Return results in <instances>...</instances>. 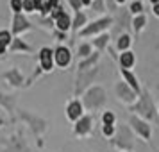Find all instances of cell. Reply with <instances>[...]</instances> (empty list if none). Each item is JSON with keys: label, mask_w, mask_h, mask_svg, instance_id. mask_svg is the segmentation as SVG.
I'll return each mask as SVG.
<instances>
[{"label": "cell", "mask_w": 159, "mask_h": 152, "mask_svg": "<svg viewBox=\"0 0 159 152\" xmlns=\"http://www.w3.org/2000/svg\"><path fill=\"white\" fill-rule=\"evenodd\" d=\"M56 61H57V65H61V66H65V65H68V61H70V52L66 50V48H57L56 50Z\"/></svg>", "instance_id": "1"}, {"label": "cell", "mask_w": 159, "mask_h": 152, "mask_svg": "<svg viewBox=\"0 0 159 152\" xmlns=\"http://www.w3.org/2000/svg\"><path fill=\"white\" fill-rule=\"evenodd\" d=\"M50 58H52V52L48 50V48H43V50H41V63H43L45 68H50L52 66Z\"/></svg>", "instance_id": "2"}, {"label": "cell", "mask_w": 159, "mask_h": 152, "mask_svg": "<svg viewBox=\"0 0 159 152\" xmlns=\"http://www.w3.org/2000/svg\"><path fill=\"white\" fill-rule=\"evenodd\" d=\"M79 115H80L79 102H73V104H70V108H68V116H70V118H79Z\"/></svg>", "instance_id": "3"}, {"label": "cell", "mask_w": 159, "mask_h": 152, "mask_svg": "<svg viewBox=\"0 0 159 152\" xmlns=\"http://www.w3.org/2000/svg\"><path fill=\"white\" fill-rule=\"evenodd\" d=\"M68 25H70V18H68V16H66L65 13H63V15H61V16L57 18V27H59V29L65 30V29H68Z\"/></svg>", "instance_id": "4"}, {"label": "cell", "mask_w": 159, "mask_h": 152, "mask_svg": "<svg viewBox=\"0 0 159 152\" xmlns=\"http://www.w3.org/2000/svg\"><path fill=\"white\" fill-rule=\"evenodd\" d=\"M9 43V34L7 32H0V54L6 50V45Z\"/></svg>", "instance_id": "5"}, {"label": "cell", "mask_w": 159, "mask_h": 152, "mask_svg": "<svg viewBox=\"0 0 159 152\" xmlns=\"http://www.w3.org/2000/svg\"><path fill=\"white\" fill-rule=\"evenodd\" d=\"M132 63H134V56H132V54L127 52V54H123L122 56V65L123 66H130Z\"/></svg>", "instance_id": "6"}, {"label": "cell", "mask_w": 159, "mask_h": 152, "mask_svg": "<svg viewBox=\"0 0 159 152\" xmlns=\"http://www.w3.org/2000/svg\"><path fill=\"white\" fill-rule=\"evenodd\" d=\"M88 125H89V120H88V118H84V120L77 125V131H79V132H84V131L88 129Z\"/></svg>", "instance_id": "7"}, {"label": "cell", "mask_w": 159, "mask_h": 152, "mask_svg": "<svg viewBox=\"0 0 159 152\" xmlns=\"http://www.w3.org/2000/svg\"><path fill=\"white\" fill-rule=\"evenodd\" d=\"M127 45H129V36H122L120 41H118V47H120V48H125Z\"/></svg>", "instance_id": "8"}, {"label": "cell", "mask_w": 159, "mask_h": 152, "mask_svg": "<svg viewBox=\"0 0 159 152\" xmlns=\"http://www.w3.org/2000/svg\"><path fill=\"white\" fill-rule=\"evenodd\" d=\"M34 6H36V4H34V0H25V4H23V7L27 9V11H32Z\"/></svg>", "instance_id": "9"}, {"label": "cell", "mask_w": 159, "mask_h": 152, "mask_svg": "<svg viewBox=\"0 0 159 152\" xmlns=\"http://www.w3.org/2000/svg\"><path fill=\"white\" fill-rule=\"evenodd\" d=\"M11 6H13V9H15V11H20V7H22L20 0H11Z\"/></svg>", "instance_id": "10"}, {"label": "cell", "mask_w": 159, "mask_h": 152, "mask_svg": "<svg viewBox=\"0 0 159 152\" xmlns=\"http://www.w3.org/2000/svg\"><path fill=\"white\" fill-rule=\"evenodd\" d=\"M104 122L107 123V125H111V122H113V115H111V113H107V115L104 116Z\"/></svg>", "instance_id": "11"}, {"label": "cell", "mask_w": 159, "mask_h": 152, "mask_svg": "<svg viewBox=\"0 0 159 152\" xmlns=\"http://www.w3.org/2000/svg\"><path fill=\"white\" fill-rule=\"evenodd\" d=\"M132 11H134V13H139V11H141V4H132Z\"/></svg>", "instance_id": "12"}, {"label": "cell", "mask_w": 159, "mask_h": 152, "mask_svg": "<svg viewBox=\"0 0 159 152\" xmlns=\"http://www.w3.org/2000/svg\"><path fill=\"white\" fill-rule=\"evenodd\" d=\"M104 132H106V134H111V132H113V127H111V125H106Z\"/></svg>", "instance_id": "13"}, {"label": "cell", "mask_w": 159, "mask_h": 152, "mask_svg": "<svg viewBox=\"0 0 159 152\" xmlns=\"http://www.w3.org/2000/svg\"><path fill=\"white\" fill-rule=\"evenodd\" d=\"M70 4H72V6H75V7H77V6H79V0H70Z\"/></svg>", "instance_id": "14"}, {"label": "cell", "mask_w": 159, "mask_h": 152, "mask_svg": "<svg viewBox=\"0 0 159 152\" xmlns=\"http://www.w3.org/2000/svg\"><path fill=\"white\" fill-rule=\"evenodd\" d=\"M154 13L159 16V4H156V7H154Z\"/></svg>", "instance_id": "15"}, {"label": "cell", "mask_w": 159, "mask_h": 152, "mask_svg": "<svg viewBox=\"0 0 159 152\" xmlns=\"http://www.w3.org/2000/svg\"><path fill=\"white\" fill-rule=\"evenodd\" d=\"M152 2H154V4H159V0H152Z\"/></svg>", "instance_id": "16"}, {"label": "cell", "mask_w": 159, "mask_h": 152, "mask_svg": "<svg viewBox=\"0 0 159 152\" xmlns=\"http://www.w3.org/2000/svg\"><path fill=\"white\" fill-rule=\"evenodd\" d=\"M82 2H84V4H88V2H89V0H82Z\"/></svg>", "instance_id": "17"}]
</instances>
